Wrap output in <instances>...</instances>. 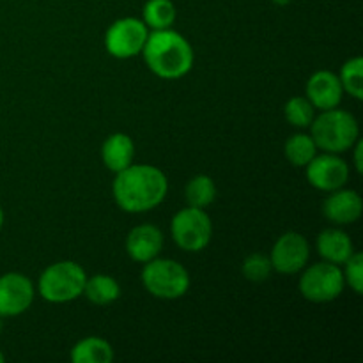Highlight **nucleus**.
I'll use <instances>...</instances> for the list:
<instances>
[{
  "instance_id": "nucleus-25",
  "label": "nucleus",
  "mask_w": 363,
  "mask_h": 363,
  "mask_svg": "<svg viewBox=\"0 0 363 363\" xmlns=\"http://www.w3.org/2000/svg\"><path fill=\"white\" fill-rule=\"evenodd\" d=\"M342 275L346 286L351 287L354 294H363V254L362 252H353L350 259L344 262Z\"/></svg>"
},
{
  "instance_id": "nucleus-22",
  "label": "nucleus",
  "mask_w": 363,
  "mask_h": 363,
  "mask_svg": "<svg viewBox=\"0 0 363 363\" xmlns=\"http://www.w3.org/2000/svg\"><path fill=\"white\" fill-rule=\"evenodd\" d=\"M339 80L342 84L344 92L351 98L362 101L363 99V59L362 57H353L346 60L344 66L340 67Z\"/></svg>"
},
{
  "instance_id": "nucleus-17",
  "label": "nucleus",
  "mask_w": 363,
  "mask_h": 363,
  "mask_svg": "<svg viewBox=\"0 0 363 363\" xmlns=\"http://www.w3.org/2000/svg\"><path fill=\"white\" fill-rule=\"evenodd\" d=\"M113 347L101 337H85L71 347L69 358L73 363H112Z\"/></svg>"
},
{
  "instance_id": "nucleus-3",
  "label": "nucleus",
  "mask_w": 363,
  "mask_h": 363,
  "mask_svg": "<svg viewBox=\"0 0 363 363\" xmlns=\"http://www.w3.org/2000/svg\"><path fill=\"white\" fill-rule=\"evenodd\" d=\"M308 128L318 149L333 155L351 151L360 138V124L357 117L347 110H340L339 106L323 110L318 117H314Z\"/></svg>"
},
{
  "instance_id": "nucleus-12",
  "label": "nucleus",
  "mask_w": 363,
  "mask_h": 363,
  "mask_svg": "<svg viewBox=\"0 0 363 363\" xmlns=\"http://www.w3.org/2000/svg\"><path fill=\"white\" fill-rule=\"evenodd\" d=\"M305 98L312 103L315 110L337 108L342 101L344 89L339 80V74L330 69H319L312 74L305 85Z\"/></svg>"
},
{
  "instance_id": "nucleus-10",
  "label": "nucleus",
  "mask_w": 363,
  "mask_h": 363,
  "mask_svg": "<svg viewBox=\"0 0 363 363\" xmlns=\"http://www.w3.org/2000/svg\"><path fill=\"white\" fill-rule=\"evenodd\" d=\"M307 181L312 188L319 191H335L344 188L350 181V165L344 158L333 152H321L312 158L307 167Z\"/></svg>"
},
{
  "instance_id": "nucleus-8",
  "label": "nucleus",
  "mask_w": 363,
  "mask_h": 363,
  "mask_svg": "<svg viewBox=\"0 0 363 363\" xmlns=\"http://www.w3.org/2000/svg\"><path fill=\"white\" fill-rule=\"evenodd\" d=\"M147 35L149 28L142 20L133 16L119 18L106 30L105 48L116 59H133L142 53Z\"/></svg>"
},
{
  "instance_id": "nucleus-27",
  "label": "nucleus",
  "mask_w": 363,
  "mask_h": 363,
  "mask_svg": "<svg viewBox=\"0 0 363 363\" xmlns=\"http://www.w3.org/2000/svg\"><path fill=\"white\" fill-rule=\"evenodd\" d=\"M4 220H6V215H4V209H2V206H0V230H2V227H4Z\"/></svg>"
},
{
  "instance_id": "nucleus-26",
  "label": "nucleus",
  "mask_w": 363,
  "mask_h": 363,
  "mask_svg": "<svg viewBox=\"0 0 363 363\" xmlns=\"http://www.w3.org/2000/svg\"><path fill=\"white\" fill-rule=\"evenodd\" d=\"M353 165L354 169H357L358 174L363 172V160H362V155H363V142L358 138L357 144L353 145Z\"/></svg>"
},
{
  "instance_id": "nucleus-30",
  "label": "nucleus",
  "mask_w": 363,
  "mask_h": 363,
  "mask_svg": "<svg viewBox=\"0 0 363 363\" xmlns=\"http://www.w3.org/2000/svg\"><path fill=\"white\" fill-rule=\"evenodd\" d=\"M2 330H4V323H2V318H0V333H2Z\"/></svg>"
},
{
  "instance_id": "nucleus-29",
  "label": "nucleus",
  "mask_w": 363,
  "mask_h": 363,
  "mask_svg": "<svg viewBox=\"0 0 363 363\" xmlns=\"http://www.w3.org/2000/svg\"><path fill=\"white\" fill-rule=\"evenodd\" d=\"M4 362H6V357H4L2 350H0V363H4Z\"/></svg>"
},
{
  "instance_id": "nucleus-15",
  "label": "nucleus",
  "mask_w": 363,
  "mask_h": 363,
  "mask_svg": "<svg viewBox=\"0 0 363 363\" xmlns=\"http://www.w3.org/2000/svg\"><path fill=\"white\" fill-rule=\"evenodd\" d=\"M315 248L323 261L337 266H342L354 252V245L350 234L337 227H330V229L319 233L318 240H315Z\"/></svg>"
},
{
  "instance_id": "nucleus-11",
  "label": "nucleus",
  "mask_w": 363,
  "mask_h": 363,
  "mask_svg": "<svg viewBox=\"0 0 363 363\" xmlns=\"http://www.w3.org/2000/svg\"><path fill=\"white\" fill-rule=\"evenodd\" d=\"M35 286L27 275L18 272L0 277V318H16L32 307Z\"/></svg>"
},
{
  "instance_id": "nucleus-23",
  "label": "nucleus",
  "mask_w": 363,
  "mask_h": 363,
  "mask_svg": "<svg viewBox=\"0 0 363 363\" xmlns=\"http://www.w3.org/2000/svg\"><path fill=\"white\" fill-rule=\"evenodd\" d=\"M286 121L294 128H308L315 117V108L305 96H294L284 105Z\"/></svg>"
},
{
  "instance_id": "nucleus-7",
  "label": "nucleus",
  "mask_w": 363,
  "mask_h": 363,
  "mask_svg": "<svg viewBox=\"0 0 363 363\" xmlns=\"http://www.w3.org/2000/svg\"><path fill=\"white\" fill-rule=\"evenodd\" d=\"M301 272L303 273L298 282V289H300L301 296L312 303L335 301L337 298L342 296L344 289H346L342 268L332 264V262H315L308 268L305 266Z\"/></svg>"
},
{
  "instance_id": "nucleus-16",
  "label": "nucleus",
  "mask_w": 363,
  "mask_h": 363,
  "mask_svg": "<svg viewBox=\"0 0 363 363\" xmlns=\"http://www.w3.org/2000/svg\"><path fill=\"white\" fill-rule=\"evenodd\" d=\"M103 165L117 174L135 163V142L126 133H112L101 145Z\"/></svg>"
},
{
  "instance_id": "nucleus-5",
  "label": "nucleus",
  "mask_w": 363,
  "mask_h": 363,
  "mask_svg": "<svg viewBox=\"0 0 363 363\" xmlns=\"http://www.w3.org/2000/svg\"><path fill=\"white\" fill-rule=\"evenodd\" d=\"M142 286L158 300H179L190 289V273L174 259L155 257L142 269Z\"/></svg>"
},
{
  "instance_id": "nucleus-21",
  "label": "nucleus",
  "mask_w": 363,
  "mask_h": 363,
  "mask_svg": "<svg viewBox=\"0 0 363 363\" xmlns=\"http://www.w3.org/2000/svg\"><path fill=\"white\" fill-rule=\"evenodd\" d=\"M318 151L319 149L314 138L307 133L293 135L287 138L286 145H284V155H286L287 162L294 167H307L312 158L318 155Z\"/></svg>"
},
{
  "instance_id": "nucleus-24",
  "label": "nucleus",
  "mask_w": 363,
  "mask_h": 363,
  "mask_svg": "<svg viewBox=\"0 0 363 363\" xmlns=\"http://www.w3.org/2000/svg\"><path fill=\"white\" fill-rule=\"evenodd\" d=\"M241 273H243V277L248 280V282H254V284L266 282L273 273V266H272V261H269V255L259 254V252L250 254L248 257H245L243 264H241Z\"/></svg>"
},
{
  "instance_id": "nucleus-14",
  "label": "nucleus",
  "mask_w": 363,
  "mask_h": 363,
  "mask_svg": "<svg viewBox=\"0 0 363 363\" xmlns=\"http://www.w3.org/2000/svg\"><path fill=\"white\" fill-rule=\"evenodd\" d=\"M163 233L152 223H142L133 227L126 236V254L138 264L152 261L163 250Z\"/></svg>"
},
{
  "instance_id": "nucleus-18",
  "label": "nucleus",
  "mask_w": 363,
  "mask_h": 363,
  "mask_svg": "<svg viewBox=\"0 0 363 363\" xmlns=\"http://www.w3.org/2000/svg\"><path fill=\"white\" fill-rule=\"evenodd\" d=\"M84 296L96 307H108L119 300L121 284L112 275H105V273L87 277Z\"/></svg>"
},
{
  "instance_id": "nucleus-19",
  "label": "nucleus",
  "mask_w": 363,
  "mask_h": 363,
  "mask_svg": "<svg viewBox=\"0 0 363 363\" xmlns=\"http://www.w3.org/2000/svg\"><path fill=\"white\" fill-rule=\"evenodd\" d=\"M177 11L172 0H147L142 9V21L149 30H163L172 28L176 23Z\"/></svg>"
},
{
  "instance_id": "nucleus-6",
  "label": "nucleus",
  "mask_w": 363,
  "mask_h": 363,
  "mask_svg": "<svg viewBox=\"0 0 363 363\" xmlns=\"http://www.w3.org/2000/svg\"><path fill=\"white\" fill-rule=\"evenodd\" d=\"M170 236L183 252L197 254L211 243L213 222L206 209L186 206L172 216Z\"/></svg>"
},
{
  "instance_id": "nucleus-2",
  "label": "nucleus",
  "mask_w": 363,
  "mask_h": 363,
  "mask_svg": "<svg viewBox=\"0 0 363 363\" xmlns=\"http://www.w3.org/2000/svg\"><path fill=\"white\" fill-rule=\"evenodd\" d=\"M145 66L163 80H179L194 67V46L186 38L172 28L149 32L144 50Z\"/></svg>"
},
{
  "instance_id": "nucleus-13",
  "label": "nucleus",
  "mask_w": 363,
  "mask_h": 363,
  "mask_svg": "<svg viewBox=\"0 0 363 363\" xmlns=\"http://www.w3.org/2000/svg\"><path fill=\"white\" fill-rule=\"evenodd\" d=\"M323 216L333 225H351L362 218L363 199L357 190L339 188L323 201Z\"/></svg>"
},
{
  "instance_id": "nucleus-20",
  "label": "nucleus",
  "mask_w": 363,
  "mask_h": 363,
  "mask_svg": "<svg viewBox=\"0 0 363 363\" xmlns=\"http://www.w3.org/2000/svg\"><path fill=\"white\" fill-rule=\"evenodd\" d=\"M184 199H186V204L191 206V208H209L216 199L215 181L206 176V174H199V176L191 177L188 181L186 188H184Z\"/></svg>"
},
{
  "instance_id": "nucleus-4",
  "label": "nucleus",
  "mask_w": 363,
  "mask_h": 363,
  "mask_svg": "<svg viewBox=\"0 0 363 363\" xmlns=\"http://www.w3.org/2000/svg\"><path fill=\"white\" fill-rule=\"evenodd\" d=\"M87 273L78 262L59 261L43 269L38 293L48 303H69L84 294Z\"/></svg>"
},
{
  "instance_id": "nucleus-9",
  "label": "nucleus",
  "mask_w": 363,
  "mask_h": 363,
  "mask_svg": "<svg viewBox=\"0 0 363 363\" xmlns=\"http://www.w3.org/2000/svg\"><path fill=\"white\" fill-rule=\"evenodd\" d=\"M308 259H311V245L303 234L294 230L282 234L275 241L269 254L273 272L280 275H296L307 266Z\"/></svg>"
},
{
  "instance_id": "nucleus-1",
  "label": "nucleus",
  "mask_w": 363,
  "mask_h": 363,
  "mask_svg": "<svg viewBox=\"0 0 363 363\" xmlns=\"http://www.w3.org/2000/svg\"><path fill=\"white\" fill-rule=\"evenodd\" d=\"M112 194L113 201L123 211L140 215L152 211L165 201L169 194V179L158 167L131 163L128 169L116 174Z\"/></svg>"
},
{
  "instance_id": "nucleus-28",
  "label": "nucleus",
  "mask_w": 363,
  "mask_h": 363,
  "mask_svg": "<svg viewBox=\"0 0 363 363\" xmlns=\"http://www.w3.org/2000/svg\"><path fill=\"white\" fill-rule=\"evenodd\" d=\"M273 4H277V6H287V4H291V0H273Z\"/></svg>"
}]
</instances>
